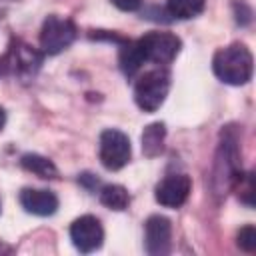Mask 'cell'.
<instances>
[{"label": "cell", "mask_w": 256, "mask_h": 256, "mask_svg": "<svg viewBox=\"0 0 256 256\" xmlns=\"http://www.w3.org/2000/svg\"><path fill=\"white\" fill-rule=\"evenodd\" d=\"M212 70L222 82L230 86H242L252 78V70H254L252 52L240 42L228 44L214 54Z\"/></svg>", "instance_id": "1"}, {"label": "cell", "mask_w": 256, "mask_h": 256, "mask_svg": "<svg viewBox=\"0 0 256 256\" xmlns=\"http://www.w3.org/2000/svg\"><path fill=\"white\" fill-rule=\"evenodd\" d=\"M242 176L240 168V150H238V136L234 130L222 132V142L216 152L214 162V174H212V186L216 194H226L234 182Z\"/></svg>", "instance_id": "2"}, {"label": "cell", "mask_w": 256, "mask_h": 256, "mask_svg": "<svg viewBox=\"0 0 256 256\" xmlns=\"http://www.w3.org/2000/svg\"><path fill=\"white\" fill-rule=\"evenodd\" d=\"M170 90V74L164 68H156L150 72H144L134 86V100L140 110L144 112H156Z\"/></svg>", "instance_id": "3"}, {"label": "cell", "mask_w": 256, "mask_h": 256, "mask_svg": "<svg viewBox=\"0 0 256 256\" xmlns=\"http://www.w3.org/2000/svg\"><path fill=\"white\" fill-rule=\"evenodd\" d=\"M76 38V26L72 20L62 16H48L40 30V48L44 54H60L64 52Z\"/></svg>", "instance_id": "4"}, {"label": "cell", "mask_w": 256, "mask_h": 256, "mask_svg": "<svg viewBox=\"0 0 256 256\" xmlns=\"http://www.w3.org/2000/svg\"><path fill=\"white\" fill-rule=\"evenodd\" d=\"M144 62L170 64L180 52V38L170 32H148L138 40Z\"/></svg>", "instance_id": "5"}, {"label": "cell", "mask_w": 256, "mask_h": 256, "mask_svg": "<svg viewBox=\"0 0 256 256\" xmlns=\"http://www.w3.org/2000/svg\"><path fill=\"white\" fill-rule=\"evenodd\" d=\"M98 154H100V162L104 168L108 170H120L128 164L132 148H130V138L116 130V128H108L100 134V146H98Z\"/></svg>", "instance_id": "6"}, {"label": "cell", "mask_w": 256, "mask_h": 256, "mask_svg": "<svg viewBox=\"0 0 256 256\" xmlns=\"http://www.w3.org/2000/svg\"><path fill=\"white\" fill-rule=\"evenodd\" d=\"M70 238H72V244L88 254V252H94L102 246V240H104V228L100 224V220L96 216H80L72 222L70 226Z\"/></svg>", "instance_id": "7"}, {"label": "cell", "mask_w": 256, "mask_h": 256, "mask_svg": "<svg viewBox=\"0 0 256 256\" xmlns=\"http://www.w3.org/2000/svg\"><path fill=\"white\" fill-rule=\"evenodd\" d=\"M144 244L150 256H164L172 244V224L166 216L154 214L144 224Z\"/></svg>", "instance_id": "8"}, {"label": "cell", "mask_w": 256, "mask_h": 256, "mask_svg": "<svg viewBox=\"0 0 256 256\" xmlns=\"http://www.w3.org/2000/svg\"><path fill=\"white\" fill-rule=\"evenodd\" d=\"M192 190V180L186 174H170L164 180L158 182L156 186V202L166 206V208H178L182 206Z\"/></svg>", "instance_id": "9"}, {"label": "cell", "mask_w": 256, "mask_h": 256, "mask_svg": "<svg viewBox=\"0 0 256 256\" xmlns=\"http://www.w3.org/2000/svg\"><path fill=\"white\" fill-rule=\"evenodd\" d=\"M20 204L26 212L34 216H52L58 210L56 194L42 188H24L20 192Z\"/></svg>", "instance_id": "10"}, {"label": "cell", "mask_w": 256, "mask_h": 256, "mask_svg": "<svg viewBox=\"0 0 256 256\" xmlns=\"http://www.w3.org/2000/svg\"><path fill=\"white\" fill-rule=\"evenodd\" d=\"M164 138H166V126L162 122H152L142 132V152L148 158L158 156L164 150Z\"/></svg>", "instance_id": "11"}, {"label": "cell", "mask_w": 256, "mask_h": 256, "mask_svg": "<svg viewBox=\"0 0 256 256\" xmlns=\"http://www.w3.org/2000/svg\"><path fill=\"white\" fill-rule=\"evenodd\" d=\"M40 66V56L26 44H16L12 48V68L18 74H34Z\"/></svg>", "instance_id": "12"}, {"label": "cell", "mask_w": 256, "mask_h": 256, "mask_svg": "<svg viewBox=\"0 0 256 256\" xmlns=\"http://www.w3.org/2000/svg\"><path fill=\"white\" fill-rule=\"evenodd\" d=\"M20 166L28 172H32L34 176L38 178H44V180H52L58 176V168L56 164L46 158V156H40V154H24L20 158Z\"/></svg>", "instance_id": "13"}, {"label": "cell", "mask_w": 256, "mask_h": 256, "mask_svg": "<svg viewBox=\"0 0 256 256\" xmlns=\"http://www.w3.org/2000/svg\"><path fill=\"white\" fill-rule=\"evenodd\" d=\"M118 64H120V70L126 74V76H134L140 66L144 64V56L140 52V46L138 42H124L120 46V52H118Z\"/></svg>", "instance_id": "14"}, {"label": "cell", "mask_w": 256, "mask_h": 256, "mask_svg": "<svg viewBox=\"0 0 256 256\" xmlns=\"http://www.w3.org/2000/svg\"><path fill=\"white\" fill-rule=\"evenodd\" d=\"M100 202L110 208V210H126L128 208V202H130V196H128V190L120 184H108L100 190Z\"/></svg>", "instance_id": "15"}, {"label": "cell", "mask_w": 256, "mask_h": 256, "mask_svg": "<svg viewBox=\"0 0 256 256\" xmlns=\"http://www.w3.org/2000/svg\"><path fill=\"white\" fill-rule=\"evenodd\" d=\"M166 10L178 20H188L204 10V0H168Z\"/></svg>", "instance_id": "16"}, {"label": "cell", "mask_w": 256, "mask_h": 256, "mask_svg": "<svg viewBox=\"0 0 256 256\" xmlns=\"http://www.w3.org/2000/svg\"><path fill=\"white\" fill-rule=\"evenodd\" d=\"M236 244L244 252H254L256 250V228L252 224L240 228V232L236 236Z\"/></svg>", "instance_id": "17"}, {"label": "cell", "mask_w": 256, "mask_h": 256, "mask_svg": "<svg viewBox=\"0 0 256 256\" xmlns=\"http://www.w3.org/2000/svg\"><path fill=\"white\" fill-rule=\"evenodd\" d=\"M116 8H120V10H124V12H134V10H138L140 8V4H142V0H110Z\"/></svg>", "instance_id": "18"}, {"label": "cell", "mask_w": 256, "mask_h": 256, "mask_svg": "<svg viewBox=\"0 0 256 256\" xmlns=\"http://www.w3.org/2000/svg\"><path fill=\"white\" fill-rule=\"evenodd\" d=\"M4 124H6V112H4V108L0 106V130L4 128Z\"/></svg>", "instance_id": "19"}]
</instances>
